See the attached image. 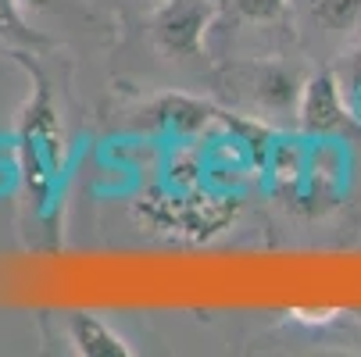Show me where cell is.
<instances>
[{
    "mask_svg": "<svg viewBox=\"0 0 361 357\" xmlns=\"http://www.w3.org/2000/svg\"><path fill=\"white\" fill-rule=\"evenodd\" d=\"M300 79L293 68L279 65V61H265L250 72V93L262 108H272V111H290L297 108L300 100Z\"/></svg>",
    "mask_w": 361,
    "mask_h": 357,
    "instance_id": "cell-6",
    "label": "cell"
},
{
    "mask_svg": "<svg viewBox=\"0 0 361 357\" xmlns=\"http://www.w3.org/2000/svg\"><path fill=\"white\" fill-rule=\"evenodd\" d=\"M307 15L329 32H350L361 22V0H307Z\"/></svg>",
    "mask_w": 361,
    "mask_h": 357,
    "instance_id": "cell-7",
    "label": "cell"
},
{
    "mask_svg": "<svg viewBox=\"0 0 361 357\" xmlns=\"http://www.w3.org/2000/svg\"><path fill=\"white\" fill-rule=\"evenodd\" d=\"M22 4H25V8H50L54 0H22Z\"/></svg>",
    "mask_w": 361,
    "mask_h": 357,
    "instance_id": "cell-10",
    "label": "cell"
},
{
    "mask_svg": "<svg viewBox=\"0 0 361 357\" xmlns=\"http://www.w3.org/2000/svg\"><path fill=\"white\" fill-rule=\"evenodd\" d=\"M0 39L18 46H43V39L22 18V0H0Z\"/></svg>",
    "mask_w": 361,
    "mask_h": 357,
    "instance_id": "cell-8",
    "label": "cell"
},
{
    "mask_svg": "<svg viewBox=\"0 0 361 357\" xmlns=\"http://www.w3.org/2000/svg\"><path fill=\"white\" fill-rule=\"evenodd\" d=\"M215 18V0H161L150 15V39L161 54L193 61L204 54V39H208Z\"/></svg>",
    "mask_w": 361,
    "mask_h": 357,
    "instance_id": "cell-2",
    "label": "cell"
},
{
    "mask_svg": "<svg viewBox=\"0 0 361 357\" xmlns=\"http://www.w3.org/2000/svg\"><path fill=\"white\" fill-rule=\"evenodd\" d=\"M68 343L79 357H133V346L126 343V336L90 311L68 315Z\"/></svg>",
    "mask_w": 361,
    "mask_h": 357,
    "instance_id": "cell-4",
    "label": "cell"
},
{
    "mask_svg": "<svg viewBox=\"0 0 361 357\" xmlns=\"http://www.w3.org/2000/svg\"><path fill=\"white\" fill-rule=\"evenodd\" d=\"M154 122L165 125V129H176L179 136H193L200 129H208L212 122H222V108L208 104V100H197V96H186V93H169L161 96L158 104L150 108Z\"/></svg>",
    "mask_w": 361,
    "mask_h": 357,
    "instance_id": "cell-5",
    "label": "cell"
},
{
    "mask_svg": "<svg viewBox=\"0 0 361 357\" xmlns=\"http://www.w3.org/2000/svg\"><path fill=\"white\" fill-rule=\"evenodd\" d=\"M233 4V11H236V18H243V22H276V18H283L286 15V0H229Z\"/></svg>",
    "mask_w": 361,
    "mask_h": 357,
    "instance_id": "cell-9",
    "label": "cell"
},
{
    "mask_svg": "<svg viewBox=\"0 0 361 357\" xmlns=\"http://www.w3.org/2000/svg\"><path fill=\"white\" fill-rule=\"evenodd\" d=\"M22 165H25V186L36 200V208H47L50 186H54V179L61 172V125H58V111H54V100H50V89L43 82L25 108Z\"/></svg>",
    "mask_w": 361,
    "mask_h": 357,
    "instance_id": "cell-1",
    "label": "cell"
},
{
    "mask_svg": "<svg viewBox=\"0 0 361 357\" xmlns=\"http://www.w3.org/2000/svg\"><path fill=\"white\" fill-rule=\"evenodd\" d=\"M297 125L307 136H333V132H347L350 125H357L347 89L340 86L336 72L322 68L312 79H304L300 100H297Z\"/></svg>",
    "mask_w": 361,
    "mask_h": 357,
    "instance_id": "cell-3",
    "label": "cell"
}]
</instances>
